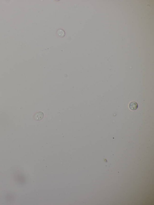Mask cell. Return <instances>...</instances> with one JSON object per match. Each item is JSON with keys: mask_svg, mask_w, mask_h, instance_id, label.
I'll return each instance as SVG.
<instances>
[{"mask_svg": "<svg viewBox=\"0 0 154 205\" xmlns=\"http://www.w3.org/2000/svg\"><path fill=\"white\" fill-rule=\"evenodd\" d=\"M58 34L60 37H63L65 36V33L64 31L62 29H59L58 31Z\"/></svg>", "mask_w": 154, "mask_h": 205, "instance_id": "3957f363", "label": "cell"}, {"mask_svg": "<svg viewBox=\"0 0 154 205\" xmlns=\"http://www.w3.org/2000/svg\"><path fill=\"white\" fill-rule=\"evenodd\" d=\"M44 116V114L42 112L40 111L36 113L34 116L35 119L37 121L40 120L43 118Z\"/></svg>", "mask_w": 154, "mask_h": 205, "instance_id": "6da1fadb", "label": "cell"}, {"mask_svg": "<svg viewBox=\"0 0 154 205\" xmlns=\"http://www.w3.org/2000/svg\"><path fill=\"white\" fill-rule=\"evenodd\" d=\"M130 109L132 111H135L137 109L138 105L136 102L133 101L130 103L129 105Z\"/></svg>", "mask_w": 154, "mask_h": 205, "instance_id": "7a4b0ae2", "label": "cell"}]
</instances>
